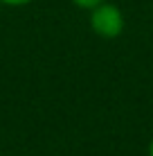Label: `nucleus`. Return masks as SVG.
I'll list each match as a JSON object with an SVG mask.
<instances>
[{"mask_svg": "<svg viewBox=\"0 0 153 156\" xmlns=\"http://www.w3.org/2000/svg\"><path fill=\"white\" fill-rule=\"evenodd\" d=\"M88 25L99 39H117L126 27V16L119 5L106 0L88 12Z\"/></svg>", "mask_w": 153, "mask_h": 156, "instance_id": "obj_1", "label": "nucleus"}, {"mask_svg": "<svg viewBox=\"0 0 153 156\" xmlns=\"http://www.w3.org/2000/svg\"><path fill=\"white\" fill-rule=\"evenodd\" d=\"M75 7L79 9H83V12H90V9H95L97 5H101V2H106V0H70Z\"/></svg>", "mask_w": 153, "mask_h": 156, "instance_id": "obj_2", "label": "nucleus"}, {"mask_svg": "<svg viewBox=\"0 0 153 156\" xmlns=\"http://www.w3.org/2000/svg\"><path fill=\"white\" fill-rule=\"evenodd\" d=\"M32 2H34V0H0L2 7H27Z\"/></svg>", "mask_w": 153, "mask_h": 156, "instance_id": "obj_3", "label": "nucleus"}, {"mask_svg": "<svg viewBox=\"0 0 153 156\" xmlns=\"http://www.w3.org/2000/svg\"><path fill=\"white\" fill-rule=\"evenodd\" d=\"M149 156H153V138L149 140Z\"/></svg>", "mask_w": 153, "mask_h": 156, "instance_id": "obj_4", "label": "nucleus"}, {"mask_svg": "<svg viewBox=\"0 0 153 156\" xmlns=\"http://www.w3.org/2000/svg\"><path fill=\"white\" fill-rule=\"evenodd\" d=\"M18 156H29V154H18Z\"/></svg>", "mask_w": 153, "mask_h": 156, "instance_id": "obj_5", "label": "nucleus"}, {"mask_svg": "<svg viewBox=\"0 0 153 156\" xmlns=\"http://www.w3.org/2000/svg\"><path fill=\"white\" fill-rule=\"evenodd\" d=\"M0 156H2V149H0Z\"/></svg>", "mask_w": 153, "mask_h": 156, "instance_id": "obj_6", "label": "nucleus"}, {"mask_svg": "<svg viewBox=\"0 0 153 156\" xmlns=\"http://www.w3.org/2000/svg\"><path fill=\"white\" fill-rule=\"evenodd\" d=\"M0 9H2V5H0Z\"/></svg>", "mask_w": 153, "mask_h": 156, "instance_id": "obj_7", "label": "nucleus"}]
</instances>
